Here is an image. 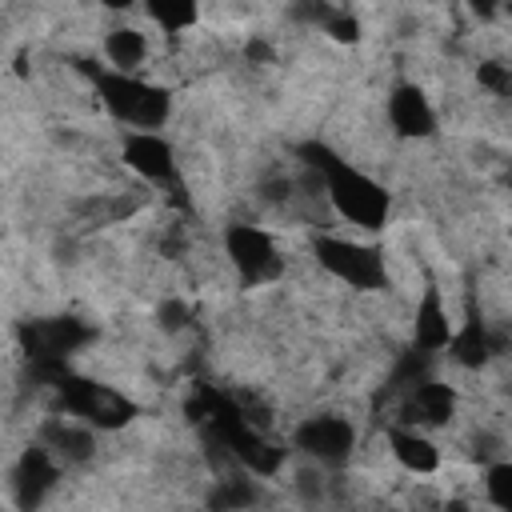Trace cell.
Segmentation results:
<instances>
[{
	"label": "cell",
	"mask_w": 512,
	"mask_h": 512,
	"mask_svg": "<svg viewBox=\"0 0 512 512\" xmlns=\"http://www.w3.org/2000/svg\"><path fill=\"white\" fill-rule=\"evenodd\" d=\"M468 8L480 16V20H488V16H496V8H500V0H468Z\"/></svg>",
	"instance_id": "obj_21"
},
{
	"label": "cell",
	"mask_w": 512,
	"mask_h": 512,
	"mask_svg": "<svg viewBox=\"0 0 512 512\" xmlns=\"http://www.w3.org/2000/svg\"><path fill=\"white\" fill-rule=\"evenodd\" d=\"M44 444H48L56 456L72 460V464H80V460H88V456L96 452V436H92V428L64 424V420H52V424L44 428Z\"/></svg>",
	"instance_id": "obj_13"
},
{
	"label": "cell",
	"mask_w": 512,
	"mask_h": 512,
	"mask_svg": "<svg viewBox=\"0 0 512 512\" xmlns=\"http://www.w3.org/2000/svg\"><path fill=\"white\" fill-rule=\"evenodd\" d=\"M412 340H416L420 352H440V348H448V340H452V320H448V308H444L436 284H424V296H420V304H416Z\"/></svg>",
	"instance_id": "obj_9"
},
{
	"label": "cell",
	"mask_w": 512,
	"mask_h": 512,
	"mask_svg": "<svg viewBox=\"0 0 512 512\" xmlns=\"http://www.w3.org/2000/svg\"><path fill=\"white\" fill-rule=\"evenodd\" d=\"M352 444H356V428L344 420V416H308L300 428H296V448L316 460V464H344L352 456Z\"/></svg>",
	"instance_id": "obj_5"
},
{
	"label": "cell",
	"mask_w": 512,
	"mask_h": 512,
	"mask_svg": "<svg viewBox=\"0 0 512 512\" xmlns=\"http://www.w3.org/2000/svg\"><path fill=\"white\" fill-rule=\"evenodd\" d=\"M484 492H488V504L492 508L512 512V464L504 456H496V460L484 464Z\"/></svg>",
	"instance_id": "obj_16"
},
{
	"label": "cell",
	"mask_w": 512,
	"mask_h": 512,
	"mask_svg": "<svg viewBox=\"0 0 512 512\" xmlns=\"http://www.w3.org/2000/svg\"><path fill=\"white\" fill-rule=\"evenodd\" d=\"M224 252L236 268V276L252 288V284H268L284 272V260H280V248L272 244V236L256 224H228L224 232Z\"/></svg>",
	"instance_id": "obj_4"
},
{
	"label": "cell",
	"mask_w": 512,
	"mask_h": 512,
	"mask_svg": "<svg viewBox=\"0 0 512 512\" xmlns=\"http://www.w3.org/2000/svg\"><path fill=\"white\" fill-rule=\"evenodd\" d=\"M448 352H452L456 364H464V368H484V364H488V356H492V336H488V328H484V320H480L476 312L460 324V332L452 328Z\"/></svg>",
	"instance_id": "obj_12"
},
{
	"label": "cell",
	"mask_w": 512,
	"mask_h": 512,
	"mask_svg": "<svg viewBox=\"0 0 512 512\" xmlns=\"http://www.w3.org/2000/svg\"><path fill=\"white\" fill-rule=\"evenodd\" d=\"M316 260L328 276H336L340 284L356 288V292H372L384 288V256L368 244L344 240V236H316Z\"/></svg>",
	"instance_id": "obj_3"
},
{
	"label": "cell",
	"mask_w": 512,
	"mask_h": 512,
	"mask_svg": "<svg viewBox=\"0 0 512 512\" xmlns=\"http://www.w3.org/2000/svg\"><path fill=\"white\" fill-rule=\"evenodd\" d=\"M124 164L144 176L148 184H172L176 180V156H172V144L160 136V132H144V128H132L124 136V148H120Z\"/></svg>",
	"instance_id": "obj_6"
},
{
	"label": "cell",
	"mask_w": 512,
	"mask_h": 512,
	"mask_svg": "<svg viewBox=\"0 0 512 512\" xmlns=\"http://www.w3.org/2000/svg\"><path fill=\"white\" fill-rule=\"evenodd\" d=\"M248 60H268V44L252 40V44H248Z\"/></svg>",
	"instance_id": "obj_22"
},
{
	"label": "cell",
	"mask_w": 512,
	"mask_h": 512,
	"mask_svg": "<svg viewBox=\"0 0 512 512\" xmlns=\"http://www.w3.org/2000/svg\"><path fill=\"white\" fill-rule=\"evenodd\" d=\"M480 84H484V88H492L496 96H504V92L512 88V80H508V68H504L500 60H488V64H480Z\"/></svg>",
	"instance_id": "obj_19"
},
{
	"label": "cell",
	"mask_w": 512,
	"mask_h": 512,
	"mask_svg": "<svg viewBox=\"0 0 512 512\" xmlns=\"http://www.w3.org/2000/svg\"><path fill=\"white\" fill-rule=\"evenodd\" d=\"M100 4H104V8H112V12H120V8H132L136 0H100Z\"/></svg>",
	"instance_id": "obj_23"
},
{
	"label": "cell",
	"mask_w": 512,
	"mask_h": 512,
	"mask_svg": "<svg viewBox=\"0 0 512 512\" xmlns=\"http://www.w3.org/2000/svg\"><path fill=\"white\" fill-rule=\"evenodd\" d=\"M388 444H392V456L408 468V472H436L440 468V452L436 444L420 432V428H392L388 432Z\"/></svg>",
	"instance_id": "obj_11"
},
{
	"label": "cell",
	"mask_w": 512,
	"mask_h": 512,
	"mask_svg": "<svg viewBox=\"0 0 512 512\" xmlns=\"http://www.w3.org/2000/svg\"><path fill=\"white\" fill-rule=\"evenodd\" d=\"M456 412V396L448 384H436V380H424L412 388L408 404H404V420L408 424H448Z\"/></svg>",
	"instance_id": "obj_10"
},
{
	"label": "cell",
	"mask_w": 512,
	"mask_h": 512,
	"mask_svg": "<svg viewBox=\"0 0 512 512\" xmlns=\"http://www.w3.org/2000/svg\"><path fill=\"white\" fill-rule=\"evenodd\" d=\"M256 500V492L252 488H244V480H220V488L208 496V504L212 508H244V504H252Z\"/></svg>",
	"instance_id": "obj_17"
},
{
	"label": "cell",
	"mask_w": 512,
	"mask_h": 512,
	"mask_svg": "<svg viewBox=\"0 0 512 512\" xmlns=\"http://www.w3.org/2000/svg\"><path fill=\"white\" fill-rule=\"evenodd\" d=\"M324 32L332 40H340V44H356L360 40V20L352 12H328L324 16Z\"/></svg>",
	"instance_id": "obj_18"
},
{
	"label": "cell",
	"mask_w": 512,
	"mask_h": 512,
	"mask_svg": "<svg viewBox=\"0 0 512 512\" xmlns=\"http://www.w3.org/2000/svg\"><path fill=\"white\" fill-rule=\"evenodd\" d=\"M156 316H160V324H164L168 332H176V328L184 324V316H188V308H184L180 300H168V304H160V312H156Z\"/></svg>",
	"instance_id": "obj_20"
},
{
	"label": "cell",
	"mask_w": 512,
	"mask_h": 512,
	"mask_svg": "<svg viewBox=\"0 0 512 512\" xmlns=\"http://www.w3.org/2000/svg\"><path fill=\"white\" fill-rule=\"evenodd\" d=\"M388 120L408 140H424V136L436 132V112H432L428 96L416 84H396L392 88V96H388Z\"/></svg>",
	"instance_id": "obj_8"
},
{
	"label": "cell",
	"mask_w": 512,
	"mask_h": 512,
	"mask_svg": "<svg viewBox=\"0 0 512 512\" xmlns=\"http://www.w3.org/2000/svg\"><path fill=\"white\" fill-rule=\"evenodd\" d=\"M56 484V452L48 444H32L20 452L16 472H12V488H16V504L20 508H36Z\"/></svg>",
	"instance_id": "obj_7"
},
{
	"label": "cell",
	"mask_w": 512,
	"mask_h": 512,
	"mask_svg": "<svg viewBox=\"0 0 512 512\" xmlns=\"http://www.w3.org/2000/svg\"><path fill=\"white\" fill-rule=\"evenodd\" d=\"M148 16L164 28V32H184L196 24V12H200V0H144Z\"/></svg>",
	"instance_id": "obj_15"
},
{
	"label": "cell",
	"mask_w": 512,
	"mask_h": 512,
	"mask_svg": "<svg viewBox=\"0 0 512 512\" xmlns=\"http://www.w3.org/2000/svg\"><path fill=\"white\" fill-rule=\"evenodd\" d=\"M300 156H304V164L324 180V192H328L332 208H336L348 224H356V228H384L392 200H388V192H384L372 176H364L360 168H352L344 156H336V152H332L328 144H320V140L300 144Z\"/></svg>",
	"instance_id": "obj_1"
},
{
	"label": "cell",
	"mask_w": 512,
	"mask_h": 512,
	"mask_svg": "<svg viewBox=\"0 0 512 512\" xmlns=\"http://www.w3.org/2000/svg\"><path fill=\"white\" fill-rule=\"evenodd\" d=\"M104 56H108V64H112L116 72H132L136 64H144L148 40H144V32H136V28H112V32L104 36Z\"/></svg>",
	"instance_id": "obj_14"
},
{
	"label": "cell",
	"mask_w": 512,
	"mask_h": 512,
	"mask_svg": "<svg viewBox=\"0 0 512 512\" xmlns=\"http://www.w3.org/2000/svg\"><path fill=\"white\" fill-rule=\"evenodd\" d=\"M96 96L100 104L108 108L112 120L128 124V128H144V132H156L164 128V120L172 116V96L168 88L160 84H148L132 72H116V68H104L96 72Z\"/></svg>",
	"instance_id": "obj_2"
}]
</instances>
